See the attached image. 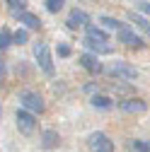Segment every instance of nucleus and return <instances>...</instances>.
<instances>
[{
	"label": "nucleus",
	"mask_w": 150,
	"mask_h": 152,
	"mask_svg": "<svg viewBox=\"0 0 150 152\" xmlns=\"http://www.w3.org/2000/svg\"><path fill=\"white\" fill-rule=\"evenodd\" d=\"M131 147H133L136 152H150V145H148V142H140V140H133Z\"/></svg>",
	"instance_id": "nucleus-21"
},
{
	"label": "nucleus",
	"mask_w": 150,
	"mask_h": 152,
	"mask_svg": "<svg viewBox=\"0 0 150 152\" xmlns=\"http://www.w3.org/2000/svg\"><path fill=\"white\" fill-rule=\"evenodd\" d=\"M99 22H102L107 29H119V27H121V22L114 20V17H99Z\"/></svg>",
	"instance_id": "nucleus-19"
},
{
	"label": "nucleus",
	"mask_w": 150,
	"mask_h": 152,
	"mask_svg": "<svg viewBox=\"0 0 150 152\" xmlns=\"http://www.w3.org/2000/svg\"><path fill=\"white\" fill-rule=\"evenodd\" d=\"M15 118H17V128H20L22 133H27V135H29V133H34V128H36V116H34L32 111H27L24 106H20Z\"/></svg>",
	"instance_id": "nucleus-5"
},
{
	"label": "nucleus",
	"mask_w": 150,
	"mask_h": 152,
	"mask_svg": "<svg viewBox=\"0 0 150 152\" xmlns=\"http://www.w3.org/2000/svg\"><path fill=\"white\" fill-rule=\"evenodd\" d=\"M128 20H131V22H133V24H136L138 29H143V31H145V34L150 36V22L145 20V17H140L138 12H128Z\"/></svg>",
	"instance_id": "nucleus-13"
},
{
	"label": "nucleus",
	"mask_w": 150,
	"mask_h": 152,
	"mask_svg": "<svg viewBox=\"0 0 150 152\" xmlns=\"http://www.w3.org/2000/svg\"><path fill=\"white\" fill-rule=\"evenodd\" d=\"M15 41H12V31L7 29V27H3L0 29V51H5V48H10Z\"/></svg>",
	"instance_id": "nucleus-14"
},
{
	"label": "nucleus",
	"mask_w": 150,
	"mask_h": 152,
	"mask_svg": "<svg viewBox=\"0 0 150 152\" xmlns=\"http://www.w3.org/2000/svg\"><path fill=\"white\" fill-rule=\"evenodd\" d=\"M116 36H119L121 44H126V46H131V48H143V39L136 34V29H131L128 24H121V27L116 29Z\"/></svg>",
	"instance_id": "nucleus-3"
},
{
	"label": "nucleus",
	"mask_w": 150,
	"mask_h": 152,
	"mask_svg": "<svg viewBox=\"0 0 150 152\" xmlns=\"http://www.w3.org/2000/svg\"><path fill=\"white\" fill-rule=\"evenodd\" d=\"M90 147H92V152H114V142L104 133H92L90 135Z\"/></svg>",
	"instance_id": "nucleus-6"
},
{
	"label": "nucleus",
	"mask_w": 150,
	"mask_h": 152,
	"mask_svg": "<svg viewBox=\"0 0 150 152\" xmlns=\"http://www.w3.org/2000/svg\"><path fill=\"white\" fill-rule=\"evenodd\" d=\"M82 46H85L87 51H92L95 56H107V53H111V46H107V41H99V39H92V36H85V41H82Z\"/></svg>",
	"instance_id": "nucleus-7"
},
{
	"label": "nucleus",
	"mask_w": 150,
	"mask_h": 152,
	"mask_svg": "<svg viewBox=\"0 0 150 152\" xmlns=\"http://www.w3.org/2000/svg\"><path fill=\"white\" fill-rule=\"evenodd\" d=\"M87 36H92V39H99V41H107V34H104V29H99V27H92V24H87Z\"/></svg>",
	"instance_id": "nucleus-17"
},
{
	"label": "nucleus",
	"mask_w": 150,
	"mask_h": 152,
	"mask_svg": "<svg viewBox=\"0 0 150 152\" xmlns=\"http://www.w3.org/2000/svg\"><path fill=\"white\" fill-rule=\"evenodd\" d=\"M109 75L111 77H121V80H138V70L133 68V65H128V63H124V61H116L114 65L109 68Z\"/></svg>",
	"instance_id": "nucleus-4"
},
{
	"label": "nucleus",
	"mask_w": 150,
	"mask_h": 152,
	"mask_svg": "<svg viewBox=\"0 0 150 152\" xmlns=\"http://www.w3.org/2000/svg\"><path fill=\"white\" fill-rule=\"evenodd\" d=\"M80 65L87 70V72H102V63L95 53H82L80 56Z\"/></svg>",
	"instance_id": "nucleus-8"
},
{
	"label": "nucleus",
	"mask_w": 150,
	"mask_h": 152,
	"mask_svg": "<svg viewBox=\"0 0 150 152\" xmlns=\"http://www.w3.org/2000/svg\"><path fill=\"white\" fill-rule=\"evenodd\" d=\"M58 133L56 130H44V135H41V147L44 150H53L56 145H58Z\"/></svg>",
	"instance_id": "nucleus-12"
},
{
	"label": "nucleus",
	"mask_w": 150,
	"mask_h": 152,
	"mask_svg": "<svg viewBox=\"0 0 150 152\" xmlns=\"http://www.w3.org/2000/svg\"><path fill=\"white\" fill-rule=\"evenodd\" d=\"M3 72H5V63L0 61V77H3Z\"/></svg>",
	"instance_id": "nucleus-24"
},
{
	"label": "nucleus",
	"mask_w": 150,
	"mask_h": 152,
	"mask_svg": "<svg viewBox=\"0 0 150 152\" xmlns=\"http://www.w3.org/2000/svg\"><path fill=\"white\" fill-rule=\"evenodd\" d=\"M27 39H29V31H27V29H17V31L12 34V41H15V44H20V46L27 44Z\"/></svg>",
	"instance_id": "nucleus-18"
},
{
	"label": "nucleus",
	"mask_w": 150,
	"mask_h": 152,
	"mask_svg": "<svg viewBox=\"0 0 150 152\" xmlns=\"http://www.w3.org/2000/svg\"><path fill=\"white\" fill-rule=\"evenodd\" d=\"M138 7H140L145 15H150V3H148V0H140V5H138Z\"/></svg>",
	"instance_id": "nucleus-23"
},
{
	"label": "nucleus",
	"mask_w": 150,
	"mask_h": 152,
	"mask_svg": "<svg viewBox=\"0 0 150 152\" xmlns=\"http://www.w3.org/2000/svg\"><path fill=\"white\" fill-rule=\"evenodd\" d=\"M7 7H10V12L17 17L20 12H24V10H27V0H7Z\"/></svg>",
	"instance_id": "nucleus-16"
},
{
	"label": "nucleus",
	"mask_w": 150,
	"mask_h": 152,
	"mask_svg": "<svg viewBox=\"0 0 150 152\" xmlns=\"http://www.w3.org/2000/svg\"><path fill=\"white\" fill-rule=\"evenodd\" d=\"M111 102L109 97H104V94H95V97H92V106H97V109H111Z\"/></svg>",
	"instance_id": "nucleus-15"
},
{
	"label": "nucleus",
	"mask_w": 150,
	"mask_h": 152,
	"mask_svg": "<svg viewBox=\"0 0 150 152\" xmlns=\"http://www.w3.org/2000/svg\"><path fill=\"white\" fill-rule=\"evenodd\" d=\"M34 58H36V63H39V68H41L44 75L51 77V75L56 72L53 58H51V51H49V44H46V41H36V44H34Z\"/></svg>",
	"instance_id": "nucleus-1"
},
{
	"label": "nucleus",
	"mask_w": 150,
	"mask_h": 152,
	"mask_svg": "<svg viewBox=\"0 0 150 152\" xmlns=\"http://www.w3.org/2000/svg\"><path fill=\"white\" fill-rule=\"evenodd\" d=\"M63 3H65V0H46L44 5H46V10H49V12H58V10L63 7Z\"/></svg>",
	"instance_id": "nucleus-20"
},
{
	"label": "nucleus",
	"mask_w": 150,
	"mask_h": 152,
	"mask_svg": "<svg viewBox=\"0 0 150 152\" xmlns=\"http://www.w3.org/2000/svg\"><path fill=\"white\" fill-rule=\"evenodd\" d=\"M17 20H20V24H24L27 29H41V20H39V17H36V15L27 12V10L17 15Z\"/></svg>",
	"instance_id": "nucleus-11"
},
{
	"label": "nucleus",
	"mask_w": 150,
	"mask_h": 152,
	"mask_svg": "<svg viewBox=\"0 0 150 152\" xmlns=\"http://www.w3.org/2000/svg\"><path fill=\"white\" fill-rule=\"evenodd\" d=\"M20 106H24V109L32 111V113H41V111H44V99H41L36 92L24 89V92H20Z\"/></svg>",
	"instance_id": "nucleus-2"
},
{
	"label": "nucleus",
	"mask_w": 150,
	"mask_h": 152,
	"mask_svg": "<svg viewBox=\"0 0 150 152\" xmlns=\"http://www.w3.org/2000/svg\"><path fill=\"white\" fill-rule=\"evenodd\" d=\"M58 56H61V58H68V56H70V46L58 44Z\"/></svg>",
	"instance_id": "nucleus-22"
},
{
	"label": "nucleus",
	"mask_w": 150,
	"mask_h": 152,
	"mask_svg": "<svg viewBox=\"0 0 150 152\" xmlns=\"http://www.w3.org/2000/svg\"><path fill=\"white\" fill-rule=\"evenodd\" d=\"M68 29H78V27H87L90 24V17H87V12H82V10H73L70 12V17H68Z\"/></svg>",
	"instance_id": "nucleus-10"
},
{
	"label": "nucleus",
	"mask_w": 150,
	"mask_h": 152,
	"mask_svg": "<svg viewBox=\"0 0 150 152\" xmlns=\"http://www.w3.org/2000/svg\"><path fill=\"white\" fill-rule=\"evenodd\" d=\"M0 116H3V106H0Z\"/></svg>",
	"instance_id": "nucleus-25"
},
{
	"label": "nucleus",
	"mask_w": 150,
	"mask_h": 152,
	"mask_svg": "<svg viewBox=\"0 0 150 152\" xmlns=\"http://www.w3.org/2000/svg\"><path fill=\"white\" fill-rule=\"evenodd\" d=\"M119 109L128 111V113H143L148 109V104L143 99H124V102H119Z\"/></svg>",
	"instance_id": "nucleus-9"
}]
</instances>
